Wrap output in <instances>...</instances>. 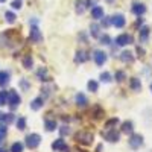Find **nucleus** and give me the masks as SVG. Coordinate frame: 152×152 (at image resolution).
I'll return each instance as SVG.
<instances>
[{
  "instance_id": "nucleus-1",
  "label": "nucleus",
  "mask_w": 152,
  "mask_h": 152,
  "mask_svg": "<svg viewBox=\"0 0 152 152\" xmlns=\"http://www.w3.org/2000/svg\"><path fill=\"white\" fill-rule=\"evenodd\" d=\"M75 140L78 142L79 145H85V146H88V145H91V143H93L94 135H93L91 132H88V131H79V132H76V134H75Z\"/></svg>"
},
{
  "instance_id": "nucleus-2",
  "label": "nucleus",
  "mask_w": 152,
  "mask_h": 152,
  "mask_svg": "<svg viewBox=\"0 0 152 152\" xmlns=\"http://www.w3.org/2000/svg\"><path fill=\"white\" fill-rule=\"evenodd\" d=\"M40 143H41V137H40V134H29V135H26V146L29 148V149H37L38 146H40Z\"/></svg>"
},
{
  "instance_id": "nucleus-3",
  "label": "nucleus",
  "mask_w": 152,
  "mask_h": 152,
  "mask_svg": "<svg viewBox=\"0 0 152 152\" xmlns=\"http://www.w3.org/2000/svg\"><path fill=\"white\" fill-rule=\"evenodd\" d=\"M20 102H21V99H20L18 93H17L15 90H11L9 94H8V105L14 110V108H17V107L20 105Z\"/></svg>"
},
{
  "instance_id": "nucleus-4",
  "label": "nucleus",
  "mask_w": 152,
  "mask_h": 152,
  "mask_svg": "<svg viewBox=\"0 0 152 152\" xmlns=\"http://www.w3.org/2000/svg\"><path fill=\"white\" fill-rule=\"evenodd\" d=\"M29 38H31V41H34V43H40V41L43 40V35H41L40 29H38L37 23H32V26H31V34H29Z\"/></svg>"
},
{
  "instance_id": "nucleus-5",
  "label": "nucleus",
  "mask_w": 152,
  "mask_h": 152,
  "mask_svg": "<svg viewBox=\"0 0 152 152\" xmlns=\"http://www.w3.org/2000/svg\"><path fill=\"white\" fill-rule=\"evenodd\" d=\"M142 145H143V135H140V134H132L131 138H129V146H131L132 149H138Z\"/></svg>"
},
{
  "instance_id": "nucleus-6",
  "label": "nucleus",
  "mask_w": 152,
  "mask_h": 152,
  "mask_svg": "<svg viewBox=\"0 0 152 152\" xmlns=\"http://www.w3.org/2000/svg\"><path fill=\"white\" fill-rule=\"evenodd\" d=\"M102 137L105 138V140H108V142H111V143H116V142H119V132H116L114 129H107L105 132H102Z\"/></svg>"
},
{
  "instance_id": "nucleus-7",
  "label": "nucleus",
  "mask_w": 152,
  "mask_h": 152,
  "mask_svg": "<svg viewBox=\"0 0 152 152\" xmlns=\"http://www.w3.org/2000/svg\"><path fill=\"white\" fill-rule=\"evenodd\" d=\"M52 149L53 151H61V152H69V146L66 145V142L62 140V138H58V140H55L52 143Z\"/></svg>"
},
{
  "instance_id": "nucleus-8",
  "label": "nucleus",
  "mask_w": 152,
  "mask_h": 152,
  "mask_svg": "<svg viewBox=\"0 0 152 152\" xmlns=\"http://www.w3.org/2000/svg\"><path fill=\"white\" fill-rule=\"evenodd\" d=\"M93 58H94V62H96L97 66H104L105 61H107V53L102 52V50H96Z\"/></svg>"
},
{
  "instance_id": "nucleus-9",
  "label": "nucleus",
  "mask_w": 152,
  "mask_h": 152,
  "mask_svg": "<svg viewBox=\"0 0 152 152\" xmlns=\"http://www.w3.org/2000/svg\"><path fill=\"white\" fill-rule=\"evenodd\" d=\"M116 43L117 46H126V44H131L132 43V37L128 35V34H122L116 38Z\"/></svg>"
},
{
  "instance_id": "nucleus-10",
  "label": "nucleus",
  "mask_w": 152,
  "mask_h": 152,
  "mask_svg": "<svg viewBox=\"0 0 152 152\" xmlns=\"http://www.w3.org/2000/svg\"><path fill=\"white\" fill-rule=\"evenodd\" d=\"M14 122V114L12 113H0V125H9Z\"/></svg>"
},
{
  "instance_id": "nucleus-11",
  "label": "nucleus",
  "mask_w": 152,
  "mask_h": 152,
  "mask_svg": "<svg viewBox=\"0 0 152 152\" xmlns=\"http://www.w3.org/2000/svg\"><path fill=\"white\" fill-rule=\"evenodd\" d=\"M111 24L116 26V28H123L125 26V17L122 14H117V15L111 17Z\"/></svg>"
},
{
  "instance_id": "nucleus-12",
  "label": "nucleus",
  "mask_w": 152,
  "mask_h": 152,
  "mask_svg": "<svg viewBox=\"0 0 152 152\" xmlns=\"http://www.w3.org/2000/svg\"><path fill=\"white\" fill-rule=\"evenodd\" d=\"M43 105H44V97H43V96H40V97L34 99L32 102H31V108H32L34 111H38V110H40Z\"/></svg>"
},
{
  "instance_id": "nucleus-13",
  "label": "nucleus",
  "mask_w": 152,
  "mask_h": 152,
  "mask_svg": "<svg viewBox=\"0 0 152 152\" xmlns=\"http://www.w3.org/2000/svg\"><path fill=\"white\" fill-rule=\"evenodd\" d=\"M88 5H90L88 0H76V12H78V14H82Z\"/></svg>"
},
{
  "instance_id": "nucleus-14",
  "label": "nucleus",
  "mask_w": 152,
  "mask_h": 152,
  "mask_svg": "<svg viewBox=\"0 0 152 152\" xmlns=\"http://www.w3.org/2000/svg\"><path fill=\"white\" fill-rule=\"evenodd\" d=\"M132 12L135 15H143L145 12H146V6L143 5V3H134V6H132Z\"/></svg>"
},
{
  "instance_id": "nucleus-15",
  "label": "nucleus",
  "mask_w": 152,
  "mask_h": 152,
  "mask_svg": "<svg viewBox=\"0 0 152 152\" xmlns=\"http://www.w3.org/2000/svg\"><path fill=\"white\" fill-rule=\"evenodd\" d=\"M91 17H93L94 20L104 18V9L100 8V6H94V8H91Z\"/></svg>"
},
{
  "instance_id": "nucleus-16",
  "label": "nucleus",
  "mask_w": 152,
  "mask_h": 152,
  "mask_svg": "<svg viewBox=\"0 0 152 152\" xmlns=\"http://www.w3.org/2000/svg\"><path fill=\"white\" fill-rule=\"evenodd\" d=\"M138 37H140V41L142 43H146L148 38H149V28L148 26H142L140 28V32H138Z\"/></svg>"
},
{
  "instance_id": "nucleus-17",
  "label": "nucleus",
  "mask_w": 152,
  "mask_h": 152,
  "mask_svg": "<svg viewBox=\"0 0 152 152\" xmlns=\"http://www.w3.org/2000/svg\"><path fill=\"white\" fill-rule=\"evenodd\" d=\"M8 84H9V73L0 72V87H6Z\"/></svg>"
},
{
  "instance_id": "nucleus-18",
  "label": "nucleus",
  "mask_w": 152,
  "mask_h": 152,
  "mask_svg": "<svg viewBox=\"0 0 152 152\" xmlns=\"http://www.w3.org/2000/svg\"><path fill=\"white\" fill-rule=\"evenodd\" d=\"M76 105L81 107V108H84V107L87 105V97H85V94H82V93L76 94Z\"/></svg>"
},
{
  "instance_id": "nucleus-19",
  "label": "nucleus",
  "mask_w": 152,
  "mask_h": 152,
  "mask_svg": "<svg viewBox=\"0 0 152 152\" xmlns=\"http://www.w3.org/2000/svg\"><path fill=\"white\" fill-rule=\"evenodd\" d=\"M87 59H88V55L84 52V50L76 52V56H75V61H76V62H85Z\"/></svg>"
},
{
  "instance_id": "nucleus-20",
  "label": "nucleus",
  "mask_w": 152,
  "mask_h": 152,
  "mask_svg": "<svg viewBox=\"0 0 152 152\" xmlns=\"http://www.w3.org/2000/svg\"><path fill=\"white\" fill-rule=\"evenodd\" d=\"M129 85H131V88H132L134 91H140V90H142L140 79H137V78H132V79H131V82H129Z\"/></svg>"
},
{
  "instance_id": "nucleus-21",
  "label": "nucleus",
  "mask_w": 152,
  "mask_h": 152,
  "mask_svg": "<svg viewBox=\"0 0 152 152\" xmlns=\"http://www.w3.org/2000/svg\"><path fill=\"white\" fill-rule=\"evenodd\" d=\"M122 132H125V134H131L132 132V122H123L122 123Z\"/></svg>"
},
{
  "instance_id": "nucleus-22",
  "label": "nucleus",
  "mask_w": 152,
  "mask_h": 152,
  "mask_svg": "<svg viewBox=\"0 0 152 152\" xmlns=\"http://www.w3.org/2000/svg\"><path fill=\"white\" fill-rule=\"evenodd\" d=\"M120 59H122L123 62H132V61H134L131 52H122V53H120Z\"/></svg>"
},
{
  "instance_id": "nucleus-23",
  "label": "nucleus",
  "mask_w": 152,
  "mask_h": 152,
  "mask_svg": "<svg viewBox=\"0 0 152 152\" xmlns=\"http://www.w3.org/2000/svg\"><path fill=\"white\" fill-rule=\"evenodd\" d=\"M32 66H34V59H32V56H31V55L24 56V59H23V67H24V69H32Z\"/></svg>"
},
{
  "instance_id": "nucleus-24",
  "label": "nucleus",
  "mask_w": 152,
  "mask_h": 152,
  "mask_svg": "<svg viewBox=\"0 0 152 152\" xmlns=\"http://www.w3.org/2000/svg\"><path fill=\"white\" fill-rule=\"evenodd\" d=\"M44 126H46V129H47V131H55V129H56V122L47 119V120L44 122Z\"/></svg>"
},
{
  "instance_id": "nucleus-25",
  "label": "nucleus",
  "mask_w": 152,
  "mask_h": 152,
  "mask_svg": "<svg viewBox=\"0 0 152 152\" xmlns=\"http://www.w3.org/2000/svg\"><path fill=\"white\" fill-rule=\"evenodd\" d=\"M37 76H38L41 81H49V79H47V69H44V67H41L40 70L37 72Z\"/></svg>"
},
{
  "instance_id": "nucleus-26",
  "label": "nucleus",
  "mask_w": 152,
  "mask_h": 152,
  "mask_svg": "<svg viewBox=\"0 0 152 152\" xmlns=\"http://www.w3.org/2000/svg\"><path fill=\"white\" fill-rule=\"evenodd\" d=\"M117 123H119V119H117V117L110 119V120H107V123H105V128H107V129H113V126H116Z\"/></svg>"
},
{
  "instance_id": "nucleus-27",
  "label": "nucleus",
  "mask_w": 152,
  "mask_h": 152,
  "mask_svg": "<svg viewBox=\"0 0 152 152\" xmlns=\"http://www.w3.org/2000/svg\"><path fill=\"white\" fill-rule=\"evenodd\" d=\"M11 152H23V143L15 142L14 145L11 146Z\"/></svg>"
},
{
  "instance_id": "nucleus-28",
  "label": "nucleus",
  "mask_w": 152,
  "mask_h": 152,
  "mask_svg": "<svg viewBox=\"0 0 152 152\" xmlns=\"http://www.w3.org/2000/svg\"><path fill=\"white\" fill-rule=\"evenodd\" d=\"M5 18H6V21L8 23H14L15 21V14H14V12H11V11H6V14H5Z\"/></svg>"
},
{
  "instance_id": "nucleus-29",
  "label": "nucleus",
  "mask_w": 152,
  "mask_h": 152,
  "mask_svg": "<svg viewBox=\"0 0 152 152\" xmlns=\"http://www.w3.org/2000/svg\"><path fill=\"white\" fill-rule=\"evenodd\" d=\"M87 87H88V90H90V91H97V88H99V85H97V82L96 81H88V84H87Z\"/></svg>"
},
{
  "instance_id": "nucleus-30",
  "label": "nucleus",
  "mask_w": 152,
  "mask_h": 152,
  "mask_svg": "<svg viewBox=\"0 0 152 152\" xmlns=\"http://www.w3.org/2000/svg\"><path fill=\"white\" fill-rule=\"evenodd\" d=\"M8 91H0V107L2 105H6V102H8Z\"/></svg>"
},
{
  "instance_id": "nucleus-31",
  "label": "nucleus",
  "mask_w": 152,
  "mask_h": 152,
  "mask_svg": "<svg viewBox=\"0 0 152 152\" xmlns=\"http://www.w3.org/2000/svg\"><path fill=\"white\" fill-rule=\"evenodd\" d=\"M17 128H18L20 131H23L24 128H26V119H24V117H18V120H17Z\"/></svg>"
},
{
  "instance_id": "nucleus-32",
  "label": "nucleus",
  "mask_w": 152,
  "mask_h": 152,
  "mask_svg": "<svg viewBox=\"0 0 152 152\" xmlns=\"http://www.w3.org/2000/svg\"><path fill=\"white\" fill-rule=\"evenodd\" d=\"M6 137V125H0V143L5 140Z\"/></svg>"
},
{
  "instance_id": "nucleus-33",
  "label": "nucleus",
  "mask_w": 152,
  "mask_h": 152,
  "mask_svg": "<svg viewBox=\"0 0 152 152\" xmlns=\"http://www.w3.org/2000/svg\"><path fill=\"white\" fill-rule=\"evenodd\" d=\"M100 81H102V82H110V81H111V75H110L108 72L100 73Z\"/></svg>"
},
{
  "instance_id": "nucleus-34",
  "label": "nucleus",
  "mask_w": 152,
  "mask_h": 152,
  "mask_svg": "<svg viewBox=\"0 0 152 152\" xmlns=\"http://www.w3.org/2000/svg\"><path fill=\"white\" fill-rule=\"evenodd\" d=\"M123 79H125V73H123V72H120V70H119V72H116V81H117V82H122Z\"/></svg>"
},
{
  "instance_id": "nucleus-35",
  "label": "nucleus",
  "mask_w": 152,
  "mask_h": 152,
  "mask_svg": "<svg viewBox=\"0 0 152 152\" xmlns=\"http://www.w3.org/2000/svg\"><path fill=\"white\" fill-rule=\"evenodd\" d=\"M91 35L93 37H99V26L97 24H91Z\"/></svg>"
},
{
  "instance_id": "nucleus-36",
  "label": "nucleus",
  "mask_w": 152,
  "mask_h": 152,
  "mask_svg": "<svg viewBox=\"0 0 152 152\" xmlns=\"http://www.w3.org/2000/svg\"><path fill=\"white\" fill-rule=\"evenodd\" d=\"M110 37L108 35H102V37H100V43H102V44H110Z\"/></svg>"
},
{
  "instance_id": "nucleus-37",
  "label": "nucleus",
  "mask_w": 152,
  "mask_h": 152,
  "mask_svg": "<svg viewBox=\"0 0 152 152\" xmlns=\"http://www.w3.org/2000/svg\"><path fill=\"white\" fill-rule=\"evenodd\" d=\"M59 132H61V135H66V134L69 135V134H70V129H69V126H62V128L59 129Z\"/></svg>"
},
{
  "instance_id": "nucleus-38",
  "label": "nucleus",
  "mask_w": 152,
  "mask_h": 152,
  "mask_svg": "<svg viewBox=\"0 0 152 152\" xmlns=\"http://www.w3.org/2000/svg\"><path fill=\"white\" fill-rule=\"evenodd\" d=\"M14 9H20L21 8V0H15V2H12V5H11Z\"/></svg>"
},
{
  "instance_id": "nucleus-39",
  "label": "nucleus",
  "mask_w": 152,
  "mask_h": 152,
  "mask_svg": "<svg viewBox=\"0 0 152 152\" xmlns=\"http://www.w3.org/2000/svg\"><path fill=\"white\" fill-rule=\"evenodd\" d=\"M102 24H104L105 28H107V26H110V24H111V17H105V20L102 21Z\"/></svg>"
},
{
  "instance_id": "nucleus-40",
  "label": "nucleus",
  "mask_w": 152,
  "mask_h": 152,
  "mask_svg": "<svg viewBox=\"0 0 152 152\" xmlns=\"http://www.w3.org/2000/svg\"><path fill=\"white\" fill-rule=\"evenodd\" d=\"M137 52L140 53V56H143V53H145V50H143V49H140V47H137Z\"/></svg>"
},
{
  "instance_id": "nucleus-41",
  "label": "nucleus",
  "mask_w": 152,
  "mask_h": 152,
  "mask_svg": "<svg viewBox=\"0 0 152 152\" xmlns=\"http://www.w3.org/2000/svg\"><path fill=\"white\" fill-rule=\"evenodd\" d=\"M76 152H87V151H82V149H76Z\"/></svg>"
},
{
  "instance_id": "nucleus-42",
  "label": "nucleus",
  "mask_w": 152,
  "mask_h": 152,
  "mask_svg": "<svg viewBox=\"0 0 152 152\" xmlns=\"http://www.w3.org/2000/svg\"><path fill=\"white\" fill-rule=\"evenodd\" d=\"M107 2H108V3H113V2H114V0H107Z\"/></svg>"
},
{
  "instance_id": "nucleus-43",
  "label": "nucleus",
  "mask_w": 152,
  "mask_h": 152,
  "mask_svg": "<svg viewBox=\"0 0 152 152\" xmlns=\"http://www.w3.org/2000/svg\"><path fill=\"white\" fill-rule=\"evenodd\" d=\"M3 2H6V0H0V3H3Z\"/></svg>"
},
{
  "instance_id": "nucleus-44",
  "label": "nucleus",
  "mask_w": 152,
  "mask_h": 152,
  "mask_svg": "<svg viewBox=\"0 0 152 152\" xmlns=\"http://www.w3.org/2000/svg\"><path fill=\"white\" fill-rule=\"evenodd\" d=\"M0 152H6V151H3V149H0Z\"/></svg>"
},
{
  "instance_id": "nucleus-45",
  "label": "nucleus",
  "mask_w": 152,
  "mask_h": 152,
  "mask_svg": "<svg viewBox=\"0 0 152 152\" xmlns=\"http://www.w3.org/2000/svg\"><path fill=\"white\" fill-rule=\"evenodd\" d=\"M151 91H152V84H151Z\"/></svg>"
}]
</instances>
